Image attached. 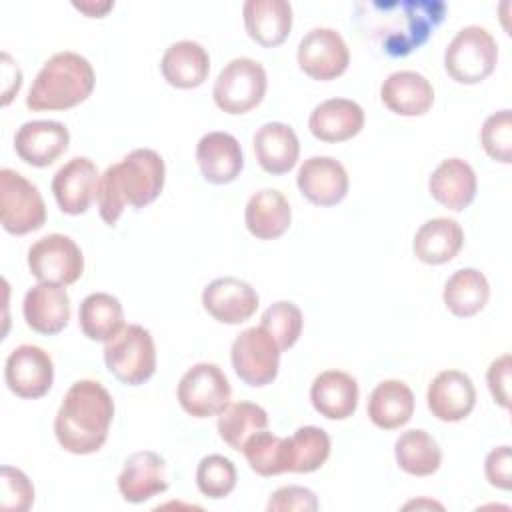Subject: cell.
I'll return each instance as SVG.
<instances>
[{
  "label": "cell",
  "instance_id": "cell-1",
  "mask_svg": "<svg viewBox=\"0 0 512 512\" xmlns=\"http://www.w3.org/2000/svg\"><path fill=\"white\" fill-rule=\"evenodd\" d=\"M446 12L442 0H376L356 4L354 18L386 56L404 58L426 44Z\"/></svg>",
  "mask_w": 512,
  "mask_h": 512
},
{
  "label": "cell",
  "instance_id": "cell-2",
  "mask_svg": "<svg viewBox=\"0 0 512 512\" xmlns=\"http://www.w3.org/2000/svg\"><path fill=\"white\" fill-rule=\"evenodd\" d=\"M166 180L162 156L152 148H136L120 162L108 166L98 178L96 202L100 218L116 226L126 206L144 208L154 202Z\"/></svg>",
  "mask_w": 512,
  "mask_h": 512
},
{
  "label": "cell",
  "instance_id": "cell-3",
  "mask_svg": "<svg viewBox=\"0 0 512 512\" xmlns=\"http://www.w3.org/2000/svg\"><path fill=\"white\" fill-rule=\"evenodd\" d=\"M112 418L110 392L96 380H78L62 398L54 418V434L66 452L92 454L104 446Z\"/></svg>",
  "mask_w": 512,
  "mask_h": 512
},
{
  "label": "cell",
  "instance_id": "cell-4",
  "mask_svg": "<svg viewBox=\"0 0 512 512\" xmlns=\"http://www.w3.org/2000/svg\"><path fill=\"white\" fill-rule=\"evenodd\" d=\"M94 84V68L84 56L70 50L56 52L36 74L26 94V106L34 112L68 110L84 102Z\"/></svg>",
  "mask_w": 512,
  "mask_h": 512
},
{
  "label": "cell",
  "instance_id": "cell-5",
  "mask_svg": "<svg viewBox=\"0 0 512 512\" xmlns=\"http://www.w3.org/2000/svg\"><path fill=\"white\" fill-rule=\"evenodd\" d=\"M104 362L122 384L140 386L156 372V346L152 334L140 324H124L106 344Z\"/></svg>",
  "mask_w": 512,
  "mask_h": 512
},
{
  "label": "cell",
  "instance_id": "cell-6",
  "mask_svg": "<svg viewBox=\"0 0 512 512\" xmlns=\"http://www.w3.org/2000/svg\"><path fill=\"white\" fill-rule=\"evenodd\" d=\"M498 62V44L482 26H466L456 32L444 52V68L458 84L486 80Z\"/></svg>",
  "mask_w": 512,
  "mask_h": 512
},
{
  "label": "cell",
  "instance_id": "cell-7",
  "mask_svg": "<svg viewBox=\"0 0 512 512\" xmlns=\"http://www.w3.org/2000/svg\"><path fill=\"white\" fill-rule=\"evenodd\" d=\"M0 220L14 236L40 230L46 222V204L36 184L12 168L0 170Z\"/></svg>",
  "mask_w": 512,
  "mask_h": 512
},
{
  "label": "cell",
  "instance_id": "cell-8",
  "mask_svg": "<svg viewBox=\"0 0 512 512\" xmlns=\"http://www.w3.org/2000/svg\"><path fill=\"white\" fill-rule=\"evenodd\" d=\"M268 78L260 62L252 58H234L214 82V102L226 114H246L256 108L266 94Z\"/></svg>",
  "mask_w": 512,
  "mask_h": 512
},
{
  "label": "cell",
  "instance_id": "cell-9",
  "mask_svg": "<svg viewBox=\"0 0 512 512\" xmlns=\"http://www.w3.org/2000/svg\"><path fill=\"white\" fill-rule=\"evenodd\" d=\"M280 346L262 326H252L240 332L230 348V360L236 376L252 386L262 388L278 376Z\"/></svg>",
  "mask_w": 512,
  "mask_h": 512
},
{
  "label": "cell",
  "instance_id": "cell-10",
  "mask_svg": "<svg viewBox=\"0 0 512 512\" xmlns=\"http://www.w3.org/2000/svg\"><path fill=\"white\" fill-rule=\"evenodd\" d=\"M178 402L194 418L218 416L232 396L230 382L222 368L212 362H198L178 382Z\"/></svg>",
  "mask_w": 512,
  "mask_h": 512
},
{
  "label": "cell",
  "instance_id": "cell-11",
  "mask_svg": "<svg viewBox=\"0 0 512 512\" xmlns=\"http://www.w3.org/2000/svg\"><path fill=\"white\" fill-rule=\"evenodd\" d=\"M28 268L38 282L68 286L82 276L84 256L70 236L48 234L30 246Z\"/></svg>",
  "mask_w": 512,
  "mask_h": 512
},
{
  "label": "cell",
  "instance_id": "cell-12",
  "mask_svg": "<svg viewBox=\"0 0 512 512\" xmlns=\"http://www.w3.org/2000/svg\"><path fill=\"white\" fill-rule=\"evenodd\" d=\"M296 60L304 74L326 82L346 72L350 64V50L334 28H314L302 36Z\"/></svg>",
  "mask_w": 512,
  "mask_h": 512
},
{
  "label": "cell",
  "instance_id": "cell-13",
  "mask_svg": "<svg viewBox=\"0 0 512 512\" xmlns=\"http://www.w3.org/2000/svg\"><path fill=\"white\" fill-rule=\"evenodd\" d=\"M4 380L10 392L20 398H42L54 382V364L50 354L34 344L14 348L4 364Z\"/></svg>",
  "mask_w": 512,
  "mask_h": 512
},
{
  "label": "cell",
  "instance_id": "cell-14",
  "mask_svg": "<svg viewBox=\"0 0 512 512\" xmlns=\"http://www.w3.org/2000/svg\"><path fill=\"white\" fill-rule=\"evenodd\" d=\"M296 184L300 194L314 206H334L348 194V172L332 156H310L298 168Z\"/></svg>",
  "mask_w": 512,
  "mask_h": 512
},
{
  "label": "cell",
  "instance_id": "cell-15",
  "mask_svg": "<svg viewBox=\"0 0 512 512\" xmlns=\"http://www.w3.org/2000/svg\"><path fill=\"white\" fill-rule=\"evenodd\" d=\"M98 178V168L90 158L74 156L68 160L52 178V194L58 208L70 216L84 214L96 198Z\"/></svg>",
  "mask_w": 512,
  "mask_h": 512
},
{
  "label": "cell",
  "instance_id": "cell-16",
  "mask_svg": "<svg viewBox=\"0 0 512 512\" xmlns=\"http://www.w3.org/2000/svg\"><path fill=\"white\" fill-rule=\"evenodd\" d=\"M68 144L70 132L58 120H30L14 134L18 158L36 168L54 164L68 150Z\"/></svg>",
  "mask_w": 512,
  "mask_h": 512
},
{
  "label": "cell",
  "instance_id": "cell-17",
  "mask_svg": "<svg viewBox=\"0 0 512 512\" xmlns=\"http://www.w3.org/2000/svg\"><path fill=\"white\" fill-rule=\"evenodd\" d=\"M256 290L234 276H222L212 280L202 292L204 310L222 324H242L258 310Z\"/></svg>",
  "mask_w": 512,
  "mask_h": 512
},
{
  "label": "cell",
  "instance_id": "cell-18",
  "mask_svg": "<svg viewBox=\"0 0 512 512\" xmlns=\"http://www.w3.org/2000/svg\"><path fill=\"white\" fill-rule=\"evenodd\" d=\"M428 410L442 422H460L476 406V388L468 374L442 370L434 376L426 392Z\"/></svg>",
  "mask_w": 512,
  "mask_h": 512
},
{
  "label": "cell",
  "instance_id": "cell-19",
  "mask_svg": "<svg viewBox=\"0 0 512 512\" xmlns=\"http://www.w3.org/2000/svg\"><path fill=\"white\" fill-rule=\"evenodd\" d=\"M22 314L34 332L46 336L58 334L70 320V296L60 284L38 282L26 292Z\"/></svg>",
  "mask_w": 512,
  "mask_h": 512
},
{
  "label": "cell",
  "instance_id": "cell-20",
  "mask_svg": "<svg viewBox=\"0 0 512 512\" xmlns=\"http://www.w3.org/2000/svg\"><path fill=\"white\" fill-rule=\"evenodd\" d=\"M166 462L152 450H140L124 460L118 476V490L130 504H142L166 492Z\"/></svg>",
  "mask_w": 512,
  "mask_h": 512
},
{
  "label": "cell",
  "instance_id": "cell-21",
  "mask_svg": "<svg viewBox=\"0 0 512 512\" xmlns=\"http://www.w3.org/2000/svg\"><path fill=\"white\" fill-rule=\"evenodd\" d=\"M200 174L210 184H230L244 168L240 142L228 132H208L196 144Z\"/></svg>",
  "mask_w": 512,
  "mask_h": 512
},
{
  "label": "cell",
  "instance_id": "cell-22",
  "mask_svg": "<svg viewBox=\"0 0 512 512\" xmlns=\"http://www.w3.org/2000/svg\"><path fill=\"white\" fill-rule=\"evenodd\" d=\"M308 128L320 142H346L364 128V110L354 100L328 98L310 112Z\"/></svg>",
  "mask_w": 512,
  "mask_h": 512
},
{
  "label": "cell",
  "instance_id": "cell-23",
  "mask_svg": "<svg viewBox=\"0 0 512 512\" xmlns=\"http://www.w3.org/2000/svg\"><path fill=\"white\" fill-rule=\"evenodd\" d=\"M252 146L258 164L272 176L290 172L300 156L298 136L294 128L284 122L262 124L252 136Z\"/></svg>",
  "mask_w": 512,
  "mask_h": 512
},
{
  "label": "cell",
  "instance_id": "cell-24",
  "mask_svg": "<svg viewBox=\"0 0 512 512\" xmlns=\"http://www.w3.org/2000/svg\"><path fill=\"white\" fill-rule=\"evenodd\" d=\"M476 188H478L476 172L462 158L442 160L434 168V172L428 180L430 196L438 204H442L454 212H460L472 204V200L476 196Z\"/></svg>",
  "mask_w": 512,
  "mask_h": 512
},
{
  "label": "cell",
  "instance_id": "cell-25",
  "mask_svg": "<svg viewBox=\"0 0 512 512\" xmlns=\"http://www.w3.org/2000/svg\"><path fill=\"white\" fill-rule=\"evenodd\" d=\"M380 98L398 116H422L434 104V88L420 72L398 70L382 82Z\"/></svg>",
  "mask_w": 512,
  "mask_h": 512
},
{
  "label": "cell",
  "instance_id": "cell-26",
  "mask_svg": "<svg viewBox=\"0 0 512 512\" xmlns=\"http://www.w3.org/2000/svg\"><path fill=\"white\" fill-rule=\"evenodd\" d=\"M248 36L264 46H280L292 30V6L286 0H248L242 8Z\"/></svg>",
  "mask_w": 512,
  "mask_h": 512
},
{
  "label": "cell",
  "instance_id": "cell-27",
  "mask_svg": "<svg viewBox=\"0 0 512 512\" xmlns=\"http://www.w3.org/2000/svg\"><path fill=\"white\" fill-rule=\"evenodd\" d=\"M314 410L328 420H346L358 406V382L342 370L318 374L310 386Z\"/></svg>",
  "mask_w": 512,
  "mask_h": 512
},
{
  "label": "cell",
  "instance_id": "cell-28",
  "mask_svg": "<svg viewBox=\"0 0 512 512\" xmlns=\"http://www.w3.org/2000/svg\"><path fill=\"white\" fill-rule=\"evenodd\" d=\"M160 70L164 80L180 90L198 88L210 72V56L206 48L194 40H180L166 48Z\"/></svg>",
  "mask_w": 512,
  "mask_h": 512
},
{
  "label": "cell",
  "instance_id": "cell-29",
  "mask_svg": "<svg viewBox=\"0 0 512 512\" xmlns=\"http://www.w3.org/2000/svg\"><path fill=\"white\" fill-rule=\"evenodd\" d=\"M464 244V230L454 218L438 216L426 220L414 234V256L424 264H446L460 252Z\"/></svg>",
  "mask_w": 512,
  "mask_h": 512
},
{
  "label": "cell",
  "instance_id": "cell-30",
  "mask_svg": "<svg viewBox=\"0 0 512 512\" xmlns=\"http://www.w3.org/2000/svg\"><path fill=\"white\" fill-rule=\"evenodd\" d=\"M290 220V204L286 196L274 188H264L252 194L244 210L246 228L258 240L280 238L288 230Z\"/></svg>",
  "mask_w": 512,
  "mask_h": 512
},
{
  "label": "cell",
  "instance_id": "cell-31",
  "mask_svg": "<svg viewBox=\"0 0 512 512\" xmlns=\"http://www.w3.org/2000/svg\"><path fill=\"white\" fill-rule=\"evenodd\" d=\"M414 394L402 380L380 382L368 398V416L382 430H396L410 422L414 414Z\"/></svg>",
  "mask_w": 512,
  "mask_h": 512
},
{
  "label": "cell",
  "instance_id": "cell-32",
  "mask_svg": "<svg viewBox=\"0 0 512 512\" xmlns=\"http://www.w3.org/2000/svg\"><path fill=\"white\" fill-rule=\"evenodd\" d=\"M442 298L454 316L470 318L486 306L490 298V286L480 270L460 268L446 280Z\"/></svg>",
  "mask_w": 512,
  "mask_h": 512
},
{
  "label": "cell",
  "instance_id": "cell-33",
  "mask_svg": "<svg viewBox=\"0 0 512 512\" xmlns=\"http://www.w3.org/2000/svg\"><path fill=\"white\" fill-rule=\"evenodd\" d=\"M78 322L86 338L108 342L124 326V310L116 296L108 292H94L80 302Z\"/></svg>",
  "mask_w": 512,
  "mask_h": 512
},
{
  "label": "cell",
  "instance_id": "cell-34",
  "mask_svg": "<svg viewBox=\"0 0 512 512\" xmlns=\"http://www.w3.org/2000/svg\"><path fill=\"white\" fill-rule=\"evenodd\" d=\"M398 466L410 476H430L442 464V450L438 442L420 428L406 430L394 444Z\"/></svg>",
  "mask_w": 512,
  "mask_h": 512
},
{
  "label": "cell",
  "instance_id": "cell-35",
  "mask_svg": "<svg viewBox=\"0 0 512 512\" xmlns=\"http://www.w3.org/2000/svg\"><path fill=\"white\" fill-rule=\"evenodd\" d=\"M218 436L236 452H242L246 440L268 426V414L254 402H232L218 414Z\"/></svg>",
  "mask_w": 512,
  "mask_h": 512
},
{
  "label": "cell",
  "instance_id": "cell-36",
  "mask_svg": "<svg viewBox=\"0 0 512 512\" xmlns=\"http://www.w3.org/2000/svg\"><path fill=\"white\" fill-rule=\"evenodd\" d=\"M330 456V436L318 426H300L288 438V472L308 474L324 466Z\"/></svg>",
  "mask_w": 512,
  "mask_h": 512
},
{
  "label": "cell",
  "instance_id": "cell-37",
  "mask_svg": "<svg viewBox=\"0 0 512 512\" xmlns=\"http://www.w3.org/2000/svg\"><path fill=\"white\" fill-rule=\"evenodd\" d=\"M248 466L260 476L288 472V438L260 430L252 434L242 448Z\"/></svg>",
  "mask_w": 512,
  "mask_h": 512
},
{
  "label": "cell",
  "instance_id": "cell-38",
  "mask_svg": "<svg viewBox=\"0 0 512 512\" xmlns=\"http://www.w3.org/2000/svg\"><path fill=\"white\" fill-rule=\"evenodd\" d=\"M302 324V312L290 300H278L272 306H268L260 322V326L266 328L268 334L276 340L280 350H288L298 342L302 334Z\"/></svg>",
  "mask_w": 512,
  "mask_h": 512
},
{
  "label": "cell",
  "instance_id": "cell-39",
  "mask_svg": "<svg viewBox=\"0 0 512 512\" xmlns=\"http://www.w3.org/2000/svg\"><path fill=\"white\" fill-rule=\"evenodd\" d=\"M236 478L238 474H236L234 462L222 454H208L198 462V468H196L198 490L212 500H220L228 496L236 486Z\"/></svg>",
  "mask_w": 512,
  "mask_h": 512
},
{
  "label": "cell",
  "instance_id": "cell-40",
  "mask_svg": "<svg viewBox=\"0 0 512 512\" xmlns=\"http://www.w3.org/2000/svg\"><path fill=\"white\" fill-rule=\"evenodd\" d=\"M484 152L502 164L512 162V112L508 108L490 114L480 130Z\"/></svg>",
  "mask_w": 512,
  "mask_h": 512
},
{
  "label": "cell",
  "instance_id": "cell-41",
  "mask_svg": "<svg viewBox=\"0 0 512 512\" xmlns=\"http://www.w3.org/2000/svg\"><path fill=\"white\" fill-rule=\"evenodd\" d=\"M2 500L0 508L4 512H26L34 502V486L28 476L12 466H2Z\"/></svg>",
  "mask_w": 512,
  "mask_h": 512
},
{
  "label": "cell",
  "instance_id": "cell-42",
  "mask_svg": "<svg viewBox=\"0 0 512 512\" xmlns=\"http://www.w3.org/2000/svg\"><path fill=\"white\" fill-rule=\"evenodd\" d=\"M266 510L270 512H314L318 510V498L310 488L304 486H282L276 492L270 494V500L266 504Z\"/></svg>",
  "mask_w": 512,
  "mask_h": 512
},
{
  "label": "cell",
  "instance_id": "cell-43",
  "mask_svg": "<svg viewBox=\"0 0 512 512\" xmlns=\"http://www.w3.org/2000/svg\"><path fill=\"white\" fill-rule=\"evenodd\" d=\"M510 370H512V356L506 352L496 360H492L486 372L490 394L494 402L504 410L510 408Z\"/></svg>",
  "mask_w": 512,
  "mask_h": 512
},
{
  "label": "cell",
  "instance_id": "cell-44",
  "mask_svg": "<svg viewBox=\"0 0 512 512\" xmlns=\"http://www.w3.org/2000/svg\"><path fill=\"white\" fill-rule=\"evenodd\" d=\"M512 454H510V446H498L494 448L484 462V474L490 486L500 488V490H510L512 486V476H510V468H512Z\"/></svg>",
  "mask_w": 512,
  "mask_h": 512
},
{
  "label": "cell",
  "instance_id": "cell-45",
  "mask_svg": "<svg viewBox=\"0 0 512 512\" xmlns=\"http://www.w3.org/2000/svg\"><path fill=\"white\" fill-rule=\"evenodd\" d=\"M74 8L84 12L88 18H102L108 10L114 8V2H74Z\"/></svg>",
  "mask_w": 512,
  "mask_h": 512
}]
</instances>
